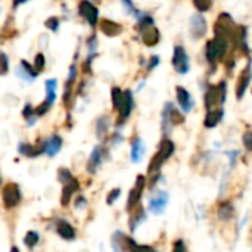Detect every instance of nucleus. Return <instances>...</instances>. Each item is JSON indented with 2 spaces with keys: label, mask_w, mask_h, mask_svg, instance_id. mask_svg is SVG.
<instances>
[{
  "label": "nucleus",
  "mask_w": 252,
  "mask_h": 252,
  "mask_svg": "<svg viewBox=\"0 0 252 252\" xmlns=\"http://www.w3.org/2000/svg\"><path fill=\"white\" fill-rule=\"evenodd\" d=\"M184 121H186L184 114L179 108H176V105L173 102H167L162 108V112H161L162 137H170L173 133V128L184 124Z\"/></svg>",
  "instance_id": "f257e3e1"
},
{
  "label": "nucleus",
  "mask_w": 252,
  "mask_h": 252,
  "mask_svg": "<svg viewBox=\"0 0 252 252\" xmlns=\"http://www.w3.org/2000/svg\"><path fill=\"white\" fill-rule=\"evenodd\" d=\"M227 97V84L221 81L218 84H208L205 94H204V107L207 111L223 108Z\"/></svg>",
  "instance_id": "f03ea898"
},
{
  "label": "nucleus",
  "mask_w": 252,
  "mask_h": 252,
  "mask_svg": "<svg viewBox=\"0 0 252 252\" xmlns=\"http://www.w3.org/2000/svg\"><path fill=\"white\" fill-rule=\"evenodd\" d=\"M229 44L230 41L221 36H216L213 40H210L207 43V47H205V56H207V61L210 62V65L214 68L216 64L218 62V59H223L224 55L227 54V49H229Z\"/></svg>",
  "instance_id": "7ed1b4c3"
},
{
  "label": "nucleus",
  "mask_w": 252,
  "mask_h": 252,
  "mask_svg": "<svg viewBox=\"0 0 252 252\" xmlns=\"http://www.w3.org/2000/svg\"><path fill=\"white\" fill-rule=\"evenodd\" d=\"M168 202H170V195L167 190L154 189L147 199V211L154 216H162L168 207Z\"/></svg>",
  "instance_id": "20e7f679"
},
{
  "label": "nucleus",
  "mask_w": 252,
  "mask_h": 252,
  "mask_svg": "<svg viewBox=\"0 0 252 252\" xmlns=\"http://www.w3.org/2000/svg\"><path fill=\"white\" fill-rule=\"evenodd\" d=\"M147 187V179L143 174H139L136 177L134 186L130 189L128 196H127V204H126V210L127 213H130L131 210H134L139 204H142V198L144 193V189Z\"/></svg>",
  "instance_id": "39448f33"
},
{
  "label": "nucleus",
  "mask_w": 252,
  "mask_h": 252,
  "mask_svg": "<svg viewBox=\"0 0 252 252\" xmlns=\"http://www.w3.org/2000/svg\"><path fill=\"white\" fill-rule=\"evenodd\" d=\"M2 200H3V205L6 210L17 208L22 200V193H21L19 186L15 183H8L2 189Z\"/></svg>",
  "instance_id": "423d86ee"
},
{
  "label": "nucleus",
  "mask_w": 252,
  "mask_h": 252,
  "mask_svg": "<svg viewBox=\"0 0 252 252\" xmlns=\"http://www.w3.org/2000/svg\"><path fill=\"white\" fill-rule=\"evenodd\" d=\"M216 218L217 221L227 224L236 218V207L233 204V200L230 199H221L218 200V204L216 207Z\"/></svg>",
  "instance_id": "0eeeda50"
},
{
  "label": "nucleus",
  "mask_w": 252,
  "mask_h": 252,
  "mask_svg": "<svg viewBox=\"0 0 252 252\" xmlns=\"http://www.w3.org/2000/svg\"><path fill=\"white\" fill-rule=\"evenodd\" d=\"M173 68L176 70V72L184 75L189 72L190 70V62H189V56L186 54V50L183 46H176L174 47V54H173Z\"/></svg>",
  "instance_id": "6e6552de"
},
{
  "label": "nucleus",
  "mask_w": 252,
  "mask_h": 252,
  "mask_svg": "<svg viewBox=\"0 0 252 252\" xmlns=\"http://www.w3.org/2000/svg\"><path fill=\"white\" fill-rule=\"evenodd\" d=\"M136 240L131 236L126 234L121 230L114 232L112 236H111V246H112V251L114 252H128L130 251V246Z\"/></svg>",
  "instance_id": "1a4fd4ad"
},
{
  "label": "nucleus",
  "mask_w": 252,
  "mask_h": 252,
  "mask_svg": "<svg viewBox=\"0 0 252 252\" xmlns=\"http://www.w3.org/2000/svg\"><path fill=\"white\" fill-rule=\"evenodd\" d=\"M176 97H177L179 109L183 114L192 112V109L195 108V99L192 97V94L187 89H184L183 86H177L176 87Z\"/></svg>",
  "instance_id": "9d476101"
},
{
  "label": "nucleus",
  "mask_w": 252,
  "mask_h": 252,
  "mask_svg": "<svg viewBox=\"0 0 252 252\" xmlns=\"http://www.w3.org/2000/svg\"><path fill=\"white\" fill-rule=\"evenodd\" d=\"M146 154V144L140 136H133L130 140V160L133 164H140Z\"/></svg>",
  "instance_id": "9b49d317"
},
{
  "label": "nucleus",
  "mask_w": 252,
  "mask_h": 252,
  "mask_svg": "<svg viewBox=\"0 0 252 252\" xmlns=\"http://www.w3.org/2000/svg\"><path fill=\"white\" fill-rule=\"evenodd\" d=\"M104 160H105V147L102 144H96L87 161V173L94 174L99 170V167L102 165Z\"/></svg>",
  "instance_id": "f8f14e48"
},
{
  "label": "nucleus",
  "mask_w": 252,
  "mask_h": 252,
  "mask_svg": "<svg viewBox=\"0 0 252 252\" xmlns=\"http://www.w3.org/2000/svg\"><path fill=\"white\" fill-rule=\"evenodd\" d=\"M128 214H130V216H128V229H130L131 233H134V232L147 220V211H146V208H144L142 204H139V205H137L134 210H131Z\"/></svg>",
  "instance_id": "ddd939ff"
},
{
  "label": "nucleus",
  "mask_w": 252,
  "mask_h": 252,
  "mask_svg": "<svg viewBox=\"0 0 252 252\" xmlns=\"http://www.w3.org/2000/svg\"><path fill=\"white\" fill-rule=\"evenodd\" d=\"M251 80H252V68H251V64L246 65L245 70H242L240 75H239V80H237V84H236V99L237 100H242L249 84H251Z\"/></svg>",
  "instance_id": "4468645a"
},
{
  "label": "nucleus",
  "mask_w": 252,
  "mask_h": 252,
  "mask_svg": "<svg viewBox=\"0 0 252 252\" xmlns=\"http://www.w3.org/2000/svg\"><path fill=\"white\" fill-rule=\"evenodd\" d=\"M189 27H190V33H192V37L195 38V40H199V38H202L205 34H207V28H208V25H207V19L202 17V15H193L192 18H190V24H189Z\"/></svg>",
  "instance_id": "2eb2a0df"
},
{
  "label": "nucleus",
  "mask_w": 252,
  "mask_h": 252,
  "mask_svg": "<svg viewBox=\"0 0 252 252\" xmlns=\"http://www.w3.org/2000/svg\"><path fill=\"white\" fill-rule=\"evenodd\" d=\"M133 108H134L133 93L130 90H126L124 91V97H123V104H121V107L118 109V112H120V126H123L128 120V117L133 112Z\"/></svg>",
  "instance_id": "dca6fc26"
},
{
  "label": "nucleus",
  "mask_w": 252,
  "mask_h": 252,
  "mask_svg": "<svg viewBox=\"0 0 252 252\" xmlns=\"http://www.w3.org/2000/svg\"><path fill=\"white\" fill-rule=\"evenodd\" d=\"M62 149V137L59 134H52L43 142V150L44 154L50 158H54L59 150Z\"/></svg>",
  "instance_id": "f3484780"
},
{
  "label": "nucleus",
  "mask_w": 252,
  "mask_h": 252,
  "mask_svg": "<svg viewBox=\"0 0 252 252\" xmlns=\"http://www.w3.org/2000/svg\"><path fill=\"white\" fill-rule=\"evenodd\" d=\"M55 230H56V233H58L64 240L71 242V240H74V239L77 237V232H75L74 226H72L71 223H68L67 220H62V218L56 220Z\"/></svg>",
  "instance_id": "a211bd4d"
},
{
  "label": "nucleus",
  "mask_w": 252,
  "mask_h": 252,
  "mask_svg": "<svg viewBox=\"0 0 252 252\" xmlns=\"http://www.w3.org/2000/svg\"><path fill=\"white\" fill-rule=\"evenodd\" d=\"M80 15L84 17L90 25H96L97 24L99 11H97V8L94 5H91L89 2V0H83V2L80 3Z\"/></svg>",
  "instance_id": "6ab92c4d"
},
{
  "label": "nucleus",
  "mask_w": 252,
  "mask_h": 252,
  "mask_svg": "<svg viewBox=\"0 0 252 252\" xmlns=\"http://www.w3.org/2000/svg\"><path fill=\"white\" fill-rule=\"evenodd\" d=\"M78 189H80V183L75 179H71L68 183L64 184L62 195H61V205L62 207H68L71 204V198L74 196L75 192H78Z\"/></svg>",
  "instance_id": "aec40b11"
},
{
  "label": "nucleus",
  "mask_w": 252,
  "mask_h": 252,
  "mask_svg": "<svg viewBox=\"0 0 252 252\" xmlns=\"http://www.w3.org/2000/svg\"><path fill=\"white\" fill-rule=\"evenodd\" d=\"M224 118V109L223 108H216L211 111H207L205 117H204V127L211 130L216 128Z\"/></svg>",
  "instance_id": "412c9836"
},
{
  "label": "nucleus",
  "mask_w": 252,
  "mask_h": 252,
  "mask_svg": "<svg viewBox=\"0 0 252 252\" xmlns=\"http://www.w3.org/2000/svg\"><path fill=\"white\" fill-rule=\"evenodd\" d=\"M160 157L167 162L174 154H176V143L170 139V137H162L160 144H158V150Z\"/></svg>",
  "instance_id": "4be33fe9"
},
{
  "label": "nucleus",
  "mask_w": 252,
  "mask_h": 252,
  "mask_svg": "<svg viewBox=\"0 0 252 252\" xmlns=\"http://www.w3.org/2000/svg\"><path fill=\"white\" fill-rule=\"evenodd\" d=\"M18 152L25 158H37L44 154L43 143L41 144H30V143H19Z\"/></svg>",
  "instance_id": "5701e85b"
},
{
  "label": "nucleus",
  "mask_w": 252,
  "mask_h": 252,
  "mask_svg": "<svg viewBox=\"0 0 252 252\" xmlns=\"http://www.w3.org/2000/svg\"><path fill=\"white\" fill-rule=\"evenodd\" d=\"M17 74H18V77L21 78V80H24V81H27V83H33V80L36 78V75L38 74L36 70H34V67H31L27 61H22L21 62V67H18L17 68Z\"/></svg>",
  "instance_id": "b1692460"
},
{
  "label": "nucleus",
  "mask_w": 252,
  "mask_h": 252,
  "mask_svg": "<svg viewBox=\"0 0 252 252\" xmlns=\"http://www.w3.org/2000/svg\"><path fill=\"white\" fill-rule=\"evenodd\" d=\"M142 40L146 46H155L160 41V31L155 27H150L142 33Z\"/></svg>",
  "instance_id": "393cba45"
},
{
  "label": "nucleus",
  "mask_w": 252,
  "mask_h": 252,
  "mask_svg": "<svg viewBox=\"0 0 252 252\" xmlns=\"http://www.w3.org/2000/svg\"><path fill=\"white\" fill-rule=\"evenodd\" d=\"M108 130H109V117H107V115L99 117L97 121H96V136H97V139H105L107 134H108Z\"/></svg>",
  "instance_id": "a878e982"
},
{
  "label": "nucleus",
  "mask_w": 252,
  "mask_h": 252,
  "mask_svg": "<svg viewBox=\"0 0 252 252\" xmlns=\"http://www.w3.org/2000/svg\"><path fill=\"white\" fill-rule=\"evenodd\" d=\"M100 30H102L107 36L109 37H114V36H118L121 31H123V27L114 21H109V19H105L100 24Z\"/></svg>",
  "instance_id": "bb28decb"
},
{
  "label": "nucleus",
  "mask_w": 252,
  "mask_h": 252,
  "mask_svg": "<svg viewBox=\"0 0 252 252\" xmlns=\"http://www.w3.org/2000/svg\"><path fill=\"white\" fill-rule=\"evenodd\" d=\"M46 86V102L49 105H54L55 99H56V87H58V81L56 80H47L44 83Z\"/></svg>",
  "instance_id": "cd10ccee"
},
{
  "label": "nucleus",
  "mask_w": 252,
  "mask_h": 252,
  "mask_svg": "<svg viewBox=\"0 0 252 252\" xmlns=\"http://www.w3.org/2000/svg\"><path fill=\"white\" fill-rule=\"evenodd\" d=\"M38 240H40V234L36 232V230H30L25 233L24 236V245L28 248V249H34L37 245H38Z\"/></svg>",
  "instance_id": "c85d7f7f"
},
{
  "label": "nucleus",
  "mask_w": 252,
  "mask_h": 252,
  "mask_svg": "<svg viewBox=\"0 0 252 252\" xmlns=\"http://www.w3.org/2000/svg\"><path fill=\"white\" fill-rule=\"evenodd\" d=\"M111 97H112V108L115 111L120 109L121 104H123V97H124V91L120 87H112L111 90Z\"/></svg>",
  "instance_id": "c756f323"
},
{
  "label": "nucleus",
  "mask_w": 252,
  "mask_h": 252,
  "mask_svg": "<svg viewBox=\"0 0 252 252\" xmlns=\"http://www.w3.org/2000/svg\"><path fill=\"white\" fill-rule=\"evenodd\" d=\"M150 27H154V18L149 17V15H142L139 18V22H137V30L140 33H143L144 30H147Z\"/></svg>",
  "instance_id": "7c9ffc66"
},
{
  "label": "nucleus",
  "mask_w": 252,
  "mask_h": 252,
  "mask_svg": "<svg viewBox=\"0 0 252 252\" xmlns=\"http://www.w3.org/2000/svg\"><path fill=\"white\" fill-rule=\"evenodd\" d=\"M240 154L242 152H240L239 149H232V150H227V152H226V155L229 157V170H233L237 165Z\"/></svg>",
  "instance_id": "2f4dec72"
},
{
  "label": "nucleus",
  "mask_w": 252,
  "mask_h": 252,
  "mask_svg": "<svg viewBox=\"0 0 252 252\" xmlns=\"http://www.w3.org/2000/svg\"><path fill=\"white\" fill-rule=\"evenodd\" d=\"M242 144H243L245 152L252 154V130L243 131V134H242Z\"/></svg>",
  "instance_id": "473e14b6"
},
{
  "label": "nucleus",
  "mask_w": 252,
  "mask_h": 252,
  "mask_svg": "<svg viewBox=\"0 0 252 252\" xmlns=\"http://www.w3.org/2000/svg\"><path fill=\"white\" fill-rule=\"evenodd\" d=\"M162 180H164V177H162V171L155 173V174H150V177L147 179V189H150V190L157 189V186H158Z\"/></svg>",
  "instance_id": "72a5a7b5"
},
{
  "label": "nucleus",
  "mask_w": 252,
  "mask_h": 252,
  "mask_svg": "<svg viewBox=\"0 0 252 252\" xmlns=\"http://www.w3.org/2000/svg\"><path fill=\"white\" fill-rule=\"evenodd\" d=\"M195 8L202 14V12H208L213 6V0H193Z\"/></svg>",
  "instance_id": "f704fd0d"
},
{
  "label": "nucleus",
  "mask_w": 252,
  "mask_h": 252,
  "mask_svg": "<svg viewBox=\"0 0 252 252\" xmlns=\"http://www.w3.org/2000/svg\"><path fill=\"white\" fill-rule=\"evenodd\" d=\"M155 248L150 246V245H143V243H137L134 242L131 246H130V251L128 252H154Z\"/></svg>",
  "instance_id": "c9c22d12"
},
{
  "label": "nucleus",
  "mask_w": 252,
  "mask_h": 252,
  "mask_svg": "<svg viewBox=\"0 0 252 252\" xmlns=\"http://www.w3.org/2000/svg\"><path fill=\"white\" fill-rule=\"evenodd\" d=\"M121 3H123V6L126 8V12L127 14H130V15H134L137 19L142 17V14L134 8V5H133V2H131V0H121Z\"/></svg>",
  "instance_id": "e433bc0d"
},
{
  "label": "nucleus",
  "mask_w": 252,
  "mask_h": 252,
  "mask_svg": "<svg viewBox=\"0 0 252 252\" xmlns=\"http://www.w3.org/2000/svg\"><path fill=\"white\" fill-rule=\"evenodd\" d=\"M120 196H121V189L120 187H115V189H112L108 195H107V204L108 205H114L117 200L120 199Z\"/></svg>",
  "instance_id": "4c0bfd02"
},
{
  "label": "nucleus",
  "mask_w": 252,
  "mask_h": 252,
  "mask_svg": "<svg viewBox=\"0 0 252 252\" xmlns=\"http://www.w3.org/2000/svg\"><path fill=\"white\" fill-rule=\"evenodd\" d=\"M9 71V61H8V56L0 52V75H6Z\"/></svg>",
  "instance_id": "58836bf2"
},
{
  "label": "nucleus",
  "mask_w": 252,
  "mask_h": 252,
  "mask_svg": "<svg viewBox=\"0 0 252 252\" xmlns=\"http://www.w3.org/2000/svg\"><path fill=\"white\" fill-rule=\"evenodd\" d=\"M72 179V174H71V171L68 170V168H59L58 170V180L61 181V183H68L70 180Z\"/></svg>",
  "instance_id": "ea45409f"
},
{
  "label": "nucleus",
  "mask_w": 252,
  "mask_h": 252,
  "mask_svg": "<svg viewBox=\"0 0 252 252\" xmlns=\"http://www.w3.org/2000/svg\"><path fill=\"white\" fill-rule=\"evenodd\" d=\"M171 252H187V246H186L184 239H176V240L173 242Z\"/></svg>",
  "instance_id": "a19ab883"
},
{
  "label": "nucleus",
  "mask_w": 252,
  "mask_h": 252,
  "mask_svg": "<svg viewBox=\"0 0 252 252\" xmlns=\"http://www.w3.org/2000/svg\"><path fill=\"white\" fill-rule=\"evenodd\" d=\"M46 27H47V28H50L54 33H56V31H58V28H59V19H58L56 17L49 18V19L46 21Z\"/></svg>",
  "instance_id": "79ce46f5"
},
{
  "label": "nucleus",
  "mask_w": 252,
  "mask_h": 252,
  "mask_svg": "<svg viewBox=\"0 0 252 252\" xmlns=\"http://www.w3.org/2000/svg\"><path fill=\"white\" fill-rule=\"evenodd\" d=\"M44 68V56L41 55V54H38V55H36V58H34V70L38 72V71H41Z\"/></svg>",
  "instance_id": "37998d69"
},
{
  "label": "nucleus",
  "mask_w": 252,
  "mask_h": 252,
  "mask_svg": "<svg viewBox=\"0 0 252 252\" xmlns=\"http://www.w3.org/2000/svg\"><path fill=\"white\" fill-rule=\"evenodd\" d=\"M123 140H124V137H123V134L121 133H114L112 136H111V139H109V142H111V146H118L120 143H123Z\"/></svg>",
  "instance_id": "c03bdc74"
},
{
  "label": "nucleus",
  "mask_w": 252,
  "mask_h": 252,
  "mask_svg": "<svg viewBox=\"0 0 252 252\" xmlns=\"http://www.w3.org/2000/svg\"><path fill=\"white\" fill-rule=\"evenodd\" d=\"M75 77H77V68H75V65H71V68H70V74H68V84H72L74 81H75Z\"/></svg>",
  "instance_id": "a18cd8bd"
},
{
  "label": "nucleus",
  "mask_w": 252,
  "mask_h": 252,
  "mask_svg": "<svg viewBox=\"0 0 252 252\" xmlns=\"http://www.w3.org/2000/svg\"><path fill=\"white\" fill-rule=\"evenodd\" d=\"M160 65V58L158 56H152L150 58V62H149V65H147V71H152L155 67H158Z\"/></svg>",
  "instance_id": "49530a36"
},
{
  "label": "nucleus",
  "mask_w": 252,
  "mask_h": 252,
  "mask_svg": "<svg viewBox=\"0 0 252 252\" xmlns=\"http://www.w3.org/2000/svg\"><path fill=\"white\" fill-rule=\"evenodd\" d=\"M84 205H86V198H84V196H78L77 200H75V207H77V208H81V207H84Z\"/></svg>",
  "instance_id": "de8ad7c7"
},
{
  "label": "nucleus",
  "mask_w": 252,
  "mask_h": 252,
  "mask_svg": "<svg viewBox=\"0 0 252 252\" xmlns=\"http://www.w3.org/2000/svg\"><path fill=\"white\" fill-rule=\"evenodd\" d=\"M11 252H21V251H19L18 246H12V248H11Z\"/></svg>",
  "instance_id": "09e8293b"
},
{
  "label": "nucleus",
  "mask_w": 252,
  "mask_h": 252,
  "mask_svg": "<svg viewBox=\"0 0 252 252\" xmlns=\"http://www.w3.org/2000/svg\"><path fill=\"white\" fill-rule=\"evenodd\" d=\"M0 184H2V176H0Z\"/></svg>",
  "instance_id": "8fccbe9b"
}]
</instances>
